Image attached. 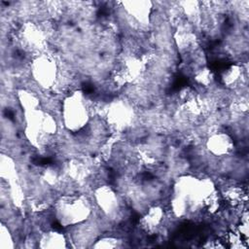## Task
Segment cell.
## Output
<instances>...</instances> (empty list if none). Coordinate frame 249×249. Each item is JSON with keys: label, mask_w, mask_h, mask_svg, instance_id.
<instances>
[{"label": "cell", "mask_w": 249, "mask_h": 249, "mask_svg": "<svg viewBox=\"0 0 249 249\" xmlns=\"http://www.w3.org/2000/svg\"><path fill=\"white\" fill-rule=\"evenodd\" d=\"M90 119V100L82 89L73 91L62 100L60 124L65 130L76 133L85 128Z\"/></svg>", "instance_id": "1"}, {"label": "cell", "mask_w": 249, "mask_h": 249, "mask_svg": "<svg viewBox=\"0 0 249 249\" xmlns=\"http://www.w3.org/2000/svg\"><path fill=\"white\" fill-rule=\"evenodd\" d=\"M58 75V63L54 54L42 53L32 57L30 61V78L41 91L51 90Z\"/></svg>", "instance_id": "2"}, {"label": "cell", "mask_w": 249, "mask_h": 249, "mask_svg": "<svg viewBox=\"0 0 249 249\" xmlns=\"http://www.w3.org/2000/svg\"><path fill=\"white\" fill-rule=\"evenodd\" d=\"M204 147L208 155L214 158H223L233 155L234 142L230 133L225 130L216 131L204 139Z\"/></svg>", "instance_id": "3"}, {"label": "cell", "mask_w": 249, "mask_h": 249, "mask_svg": "<svg viewBox=\"0 0 249 249\" xmlns=\"http://www.w3.org/2000/svg\"><path fill=\"white\" fill-rule=\"evenodd\" d=\"M123 10L131 17L144 30L150 31V18L154 3L150 1H125L122 2Z\"/></svg>", "instance_id": "4"}, {"label": "cell", "mask_w": 249, "mask_h": 249, "mask_svg": "<svg viewBox=\"0 0 249 249\" xmlns=\"http://www.w3.org/2000/svg\"><path fill=\"white\" fill-rule=\"evenodd\" d=\"M38 247L40 248H67L68 240L65 233L53 229L42 231L38 236Z\"/></svg>", "instance_id": "5"}, {"label": "cell", "mask_w": 249, "mask_h": 249, "mask_svg": "<svg viewBox=\"0 0 249 249\" xmlns=\"http://www.w3.org/2000/svg\"><path fill=\"white\" fill-rule=\"evenodd\" d=\"M0 247L2 249H8V248H15L16 240L14 237V234L12 231L9 229V227L1 222V234H0Z\"/></svg>", "instance_id": "6"}]
</instances>
